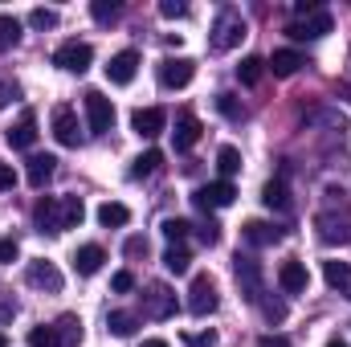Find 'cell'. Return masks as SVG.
<instances>
[{"label": "cell", "mask_w": 351, "mask_h": 347, "mask_svg": "<svg viewBox=\"0 0 351 347\" xmlns=\"http://www.w3.org/2000/svg\"><path fill=\"white\" fill-rule=\"evenodd\" d=\"M188 347H217V331H196V335H184Z\"/></svg>", "instance_id": "43"}, {"label": "cell", "mask_w": 351, "mask_h": 347, "mask_svg": "<svg viewBox=\"0 0 351 347\" xmlns=\"http://www.w3.org/2000/svg\"><path fill=\"white\" fill-rule=\"evenodd\" d=\"M86 119L94 135H106L114 127V102L102 94V90H86Z\"/></svg>", "instance_id": "7"}, {"label": "cell", "mask_w": 351, "mask_h": 347, "mask_svg": "<svg viewBox=\"0 0 351 347\" xmlns=\"http://www.w3.org/2000/svg\"><path fill=\"white\" fill-rule=\"evenodd\" d=\"M90 62H94V49H90L86 41H66V45L53 53V66L66 70V74H86Z\"/></svg>", "instance_id": "6"}, {"label": "cell", "mask_w": 351, "mask_h": 347, "mask_svg": "<svg viewBox=\"0 0 351 347\" xmlns=\"http://www.w3.org/2000/svg\"><path fill=\"white\" fill-rule=\"evenodd\" d=\"M143 315H147V319H172L176 315V294L164 282H152V286L143 290Z\"/></svg>", "instance_id": "9"}, {"label": "cell", "mask_w": 351, "mask_h": 347, "mask_svg": "<svg viewBox=\"0 0 351 347\" xmlns=\"http://www.w3.org/2000/svg\"><path fill=\"white\" fill-rule=\"evenodd\" d=\"M335 29V16L327 12V8H319V12H311V16H294L290 25H286V33L294 37V41H319V37H327Z\"/></svg>", "instance_id": "3"}, {"label": "cell", "mask_w": 351, "mask_h": 347, "mask_svg": "<svg viewBox=\"0 0 351 347\" xmlns=\"http://www.w3.org/2000/svg\"><path fill=\"white\" fill-rule=\"evenodd\" d=\"M217 307H221L217 282H213L208 274H196V278H192V290H188V311H192L196 319H204V315H213Z\"/></svg>", "instance_id": "4"}, {"label": "cell", "mask_w": 351, "mask_h": 347, "mask_svg": "<svg viewBox=\"0 0 351 347\" xmlns=\"http://www.w3.org/2000/svg\"><path fill=\"white\" fill-rule=\"evenodd\" d=\"M160 164H164V152H156V147H152V152H143V156L131 164V176H135V180H139V176H152Z\"/></svg>", "instance_id": "34"}, {"label": "cell", "mask_w": 351, "mask_h": 347, "mask_svg": "<svg viewBox=\"0 0 351 347\" xmlns=\"http://www.w3.org/2000/svg\"><path fill=\"white\" fill-rule=\"evenodd\" d=\"M29 347H62V339H58V327H33L29 331Z\"/></svg>", "instance_id": "36"}, {"label": "cell", "mask_w": 351, "mask_h": 347, "mask_svg": "<svg viewBox=\"0 0 351 347\" xmlns=\"http://www.w3.org/2000/svg\"><path fill=\"white\" fill-rule=\"evenodd\" d=\"M278 286L286 290V294H306V286H311V274H306V265L298 258L282 261L278 265Z\"/></svg>", "instance_id": "15"}, {"label": "cell", "mask_w": 351, "mask_h": 347, "mask_svg": "<svg viewBox=\"0 0 351 347\" xmlns=\"http://www.w3.org/2000/svg\"><path fill=\"white\" fill-rule=\"evenodd\" d=\"M0 347H8V339H4V335H0Z\"/></svg>", "instance_id": "52"}, {"label": "cell", "mask_w": 351, "mask_h": 347, "mask_svg": "<svg viewBox=\"0 0 351 347\" xmlns=\"http://www.w3.org/2000/svg\"><path fill=\"white\" fill-rule=\"evenodd\" d=\"M196 78V62L192 58H164L160 62V86L164 90H184Z\"/></svg>", "instance_id": "8"}, {"label": "cell", "mask_w": 351, "mask_h": 347, "mask_svg": "<svg viewBox=\"0 0 351 347\" xmlns=\"http://www.w3.org/2000/svg\"><path fill=\"white\" fill-rule=\"evenodd\" d=\"M53 139H58L62 147H78V143H82L78 115H74L70 106H58V110H53Z\"/></svg>", "instance_id": "14"}, {"label": "cell", "mask_w": 351, "mask_h": 347, "mask_svg": "<svg viewBox=\"0 0 351 347\" xmlns=\"http://www.w3.org/2000/svg\"><path fill=\"white\" fill-rule=\"evenodd\" d=\"M217 172L225 176V180L237 176L241 172V152H237V147H221V152H217Z\"/></svg>", "instance_id": "32"}, {"label": "cell", "mask_w": 351, "mask_h": 347, "mask_svg": "<svg viewBox=\"0 0 351 347\" xmlns=\"http://www.w3.org/2000/svg\"><path fill=\"white\" fill-rule=\"evenodd\" d=\"M160 12H164L168 21H176V16H188V4H180V0H164V4H160Z\"/></svg>", "instance_id": "46"}, {"label": "cell", "mask_w": 351, "mask_h": 347, "mask_svg": "<svg viewBox=\"0 0 351 347\" xmlns=\"http://www.w3.org/2000/svg\"><path fill=\"white\" fill-rule=\"evenodd\" d=\"M233 274H237L241 298H245V302H262V298H265V274H262V261L250 258V254H237V258H233Z\"/></svg>", "instance_id": "2"}, {"label": "cell", "mask_w": 351, "mask_h": 347, "mask_svg": "<svg viewBox=\"0 0 351 347\" xmlns=\"http://www.w3.org/2000/svg\"><path fill=\"white\" fill-rule=\"evenodd\" d=\"M327 347H348V344H343V339H339V335H335V339H327Z\"/></svg>", "instance_id": "51"}, {"label": "cell", "mask_w": 351, "mask_h": 347, "mask_svg": "<svg viewBox=\"0 0 351 347\" xmlns=\"http://www.w3.org/2000/svg\"><path fill=\"white\" fill-rule=\"evenodd\" d=\"M16 258H21V246H16V237H0V261H4V265H12Z\"/></svg>", "instance_id": "40"}, {"label": "cell", "mask_w": 351, "mask_h": 347, "mask_svg": "<svg viewBox=\"0 0 351 347\" xmlns=\"http://www.w3.org/2000/svg\"><path fill=\"white\" fill-rule=\"evenodd\" d=\"M25 278H29V286H37V290H49V294H58V290H62V270H58L53 261H45V258L29 261Z\"/></svg>", "instance_id": "13"}, {"label": "cell", "mask_w": 351, "mask_h": 347, "mask_svg": "<svg viewBox=\"0 0 351 347\" xmlns=\"http://www.w3.org/2000/svg\"><path fill=\"white\" fill-rule=\"evenodd\" d=\"M110 286H114V294H127V290H135V274H131V270H119V274L110 278Z\"/></svg>", "instance_id": "41"}, {"label": "cell", "mask_w": 351, "mask_h": 347, "mask_svg": "<svg viewBox=\"0 0 351 347\" xmlns=\"http://www.w3.org/2000/svg\"><path fill=\"white\" fill-rule=\"evenodd\" d=\"M262 204L265 208H278V213H286L290 208V192H286V180L278 176V180H269L262 188Z\"/></svg>", "instance_id": "24"}, {"label": "cell", "mask_w": 351, "mask_h": 347, "mask_svg": "<svg viewBox=\"0 0 351 347\" xmlns=\"http://www.w3.org/2000/svg\"><path fill=\"white\" fill-rule=\"evenodd\" d=\"M200 119L196 115H180L176 119V131H172V143H176V152H188V147H196V139H200Z\"/></svg>", "instance_id": "19"}, {"label": "cell", "mask_w": 351, "mask_h": 347, "mask_svg": "<svg viewBox=\"0 0 351 347\" xmlns=\"http://www.w3.org/2000/svg\"><path fill=\"white\" fill-rule=\"evenodd\" d=\"M33 225H37V233H66L62 229V200L58 196H41L33 204Z\"/></svg>", "instance_id": "10"}, {"label": "cell", "mask_w": 351, "mask_h": 347, "mask_svg": "<svg viewBox=\"0 0 351 347\" xmlns=\"http://www.w3.org/2000/svg\"><path fill=\"white\" fill-rule=\"evenodd\" d=\"M135 70H139V53H135V49H123V53L110 58L106 78H110L114 86H127V82H135Z\"/></svg>", "instance_id": "16"}, {"label": "cell", "mask_w": 351, "mask_h": 347, "mask_svg": "<svg viewBox=\"0 0 351 347\" xmlns=\"http://www.w3.org/2000/svg\"><path fill=\"white\" fill-rule=\"evenodd\" d=\"M4 139H8L16 152H29V147L37 143V115H33V110H25V115H21V123H12V127L4 131Z\"/></svg>", "instance_id": "17"}, {"label": "cell", "mask_w": 351, "mask_h": 347, "mask_svg": "<svg viewBox=\"0 0 351 347\" xmlns=\"http://www.w3.org/2000/svg\"><path fill=\"white\" fill-rule=\"evenodd\" d=\"M12 98H21V86H16L12 78H4V82H0V110H4Z\"/></svg>", "instance_id": "44"}, {"label": "cell", "mask_w": 351, "mask_h": 347, "mask_svg": "<svg viewBox=\"0 0 351 347\" xmlns=\"http://www.w3.org/2000/svg\"><path fill=\"white\" fill-rule=\"evenodd\" d=\"M200 241H204V246H217V241H221V225H217V221H204V225H200Z\"/></svg>", "instance_id": "45"}, {"label": "cell", "mask_w": 351, "mask_h": 347, "mask_svg": "<svg viewBox=\"0 0 351 347\" xmlns=\"http://www.w3.org/2000/svg\"><path fill=\"white\" fill-rule=\"evenodd\" d=\"M16 184V172H12V164H0V192H8Z\"/></svg>", "instance_id": "47"}, {"label": "cell", "mask_w": 351, "mask_h": 347, "mask_svg": "<svg viewBox=\"0 0 351 347\" xmlns=\"http://www.w3.org/2000/svg\"><path fill=\"white\" fill-rule=\"evenodd\" d=\"M233 200H237V188H233L229 180H213V184H204V188H196V192H192V204H196L200 213L229 208Z\"/></svg>", "instance_id": "5"}, {"label": "cell", "mask_w": 351, "mask_h": 347, "mask_svg": "<svg viewBox=\"0 0 351 347\" xmlns=\"http://www.w3.org/2000/svg\"><path fill=\"white\" fill-rule=\"evenodd\" d=\"M164 127H168V115H164L160 106H139V110L131 115V131H135L139 139H156Z\"/></svg>", "instance_id": "12"}, {"label": "cell", "mask_w": 351, "mask_h": 347, "mask_svg": "<svg viewBox=\"0 0 351 347\" xmlns=\"http://www.w3.org/2000/svg\"><path fill=\"white\" fill-rule=\"evenodd\" d=\"M188 265H192V254H188L184 246H168V254H164V270H168V274H188Z\"/></svg>", "instance_id": "31"}, {"label": "cell", "mask_w": 351, "mask_h": 347, "mask_svg": "<svg viewBox=\"0 0 351 347\" xmlns=\"http://www.w3.org/2000/svg\"><path fill=\"white\" fill-rule=\"evenodd\" d=\"M323 278H327V286L335 294L351 298V265L348 261H323Z\"/></svg>", "instance_id": "21"}, {"label": "cell", "mask_w": 351, "mask_h": 347, "mask_svg": "<svg viewBox=\"0 0 351 347\" xmlns=\"http://www.w3.org/2000/svg\"><path fill=\"white\" fill-rule=\"evenodd\" d=\"M102 261H106L102 246H78V254H74V270H78L82 278H90V274L102 270Z\"/></svg>", "instance_id": "23"}, {"label": "cell", "mask_w": 351, "mask_h": 347, "mask_svg": "<svg viewBox=\"0 0 351 347\" xmlns=\"http://www.w3.org/2000/svg\"><path fill=\"white\" fill-rule=\"evenodd\" d=\"M58 339H62V347H78L82 344V319L78 315H62L58 319Z\"/></svg>", "instance_id": "26"}, {"label": "cell", "mask_w": 351, "mask_h": 347, "mask_svg": "<svg viewBox=\"0 0 351 347\" xmlns=\"http://www.w3.org/2000/svg\"><path fill=\"white\" fill-rule=\"evenodd\" d=\"M265 78V62L262 58H241V66H237V82L241 86H258Z\"/></svg>", "instance_id": "28"}, {"label": "cell", "mask_w": 351, "mask_h": 347, "mask_svg": "<svg viewBox=\"0 0 351 347\" xmlns=\"http://www.w3.org/2000/svg\"><path fill=\"white\" fill-rule=\"evenodd\" d=\"M127 221H131V208L119 204V200H106V204L98 208V225H106V229H123Z\"/></svg>", "instance_id": "25"}, {"label": "cell", "mask_w": 351, "mask_h": 347, "mask_svg": "<svg viewBox=\"0 0 351 347\" xmlns=\"http://www.w3.org/2000/svg\"><path fill=\"white\" fill-rule=\"evenodd\" d=\"M16 315V302L12 298H0V319H12Z\"/></svg>", "instance_id": "49"}, {"label": "cell", "mask_w": 351, "mask_h": 347, "mask_svg": "<svg viewBox=\"0 0 351 347\" xmlns=\"http://www.w3.org/2000/svg\"><path fill=\"white\" fill-rule=\"evenodd\" d=\"M245 16L237 12V8H221L217 12V21H213V49H237L241 41H245Z\"/></svg>", "instance_id": "1"}, {"label": "cell", "mask_w": 351, "mask_h": 347, "mask_svg": "<svg viewBox=\"0 0 351 347\" xmlns=\"http://www.w3.org/2000/svg\"><path fill=\"white\" fill-rule=\"evenodd\" d=\"M86 217V204L78 196H62V229H78Z\"/></svg>", "instance_id": "29"}, {"label": "cell", "mask_w": 351, "mask_h": 347, "mask_svg": "<svg viewBox=\"0 0 351 347\" xmlns=\"http://www.w3.org/2000/svg\"><path fill=\"white\" fill-rule=\"evenodd\" d=\"M106 327H110L119 339H127V335H135L139 315H131V311H110V315H106Z\"/></svg>", "instance_id": "27"}, {"label": "cell", "mask_w": 351, "mask_h": 347, "mask_svg": "<svg viewBox=\"0 0 351 347\" xmlns=\"http://www.w3.org/2000/svg\"><path fill=\"white\" fill-rule=\"evenodd\" d=\"M58 172V160L53 156H29V168H25V180L33 184V188H45L49 184V176Z\"/></svg>", "instance_id": "22"}, {"label": "cell", "mask_w": 351, "mask_h": 347, "mask_svg": "<svg viewBox=\"0 0 351 347\" xmlns=\"http://www.w3.org/2000/svg\"><path fill=\"white\" fill-rule=\"evenodd\" d=\"M16 41H21V21L8 16V12H0V49H12Z\"/></svg>", "instance_id": "33"}, {"label": "cell", "mask_w": 351, "mask_h": 347, "mask_svg": "<svg viewBox=\"0 0 351 347\" xmlns=\"http://www.w3.org/2000/svg\"><path fill=\"white\" fill-rule=\"evenodd\" d=\"M139 347H168V344H164V339H143Z\"/></svg>", "instance_id": "50"}, {"label": "cell", "mask_w": 351, "mask_h": 347, "mask_svg": "<svg viewBox=\"0 0 351 347\" xmlns=\"http://www.w3.org/2000/svg\"><path fill=\"white\" fill-rule=\"evenodd\" d=\"M29 25L33 29H58V12L53 8H33L29 12Z\"/></svg>", "instance_id": "38"}, {"label": "cell", "mask_w": 351, "mask_h": 347, "mask_svg": "<svg viewBox=\"0 0 351 347\" xmlns=\"http://www.w3.org/2000/svg\"><path fill=\"white\" fill-rule=\"evenodd\" d=\"M319 237L331 246V241H339V246H348L351 241V213H319Z\"/></svg>", "instance_id": "11"}, {"label": "cell", "mask_w": 351, "mask_h": 347, "mask_svg": "<svg viewBox=\"0 0 351 347\" xmlns=\"http://www.w3.org/2000/svg\"><path fill=\"white\" fill-rule=\"evenodd\" d=\"M217 110H221L225 119H233V123L245 119V106H241V98H237L233 90H221V94H217Z\"/></svg>", "instance_id": "30"}, {"label": "cell", "mask_w": 351, "mask_h": 347, "mask_svg": "<svg viewBox=\"0 0 351 347\" xmlns=\"http://www.w3.org/2000/svg\"><path fill=\"white\" fill-rule=\"evenodd\" d=\"M90 16H94L98 25H110V21L119 16V4H110V0H94V4H90Z\"/></svg>", "instance_id": "37"}, {"label": "cell", "mask_w": 351, "mask_h": 347, "mask_svg": "<svg viewBox=\"0 0 351 347\" xmlns=\"http://www.w3.org/2000/svg\"><path fill=\"white\" fill-rule=\"evenodd\" d=\"M258 307H262V315L269 323H282V319H286V302H282V298H262Z\"/></svg>", "instance_id": "39"}, {"label": "cell", "mask_w": 351, "mask_h": 347, "mask_svg": "<svg viewBox=\"0 0 351 347\" xmlns=\"http://www.w3.org/2000/svg\"><path fill=\"white\" fill-rule=\"evenodd\" d=\"M123 254H127L131 261H135V258H147V237H127Z\"/></svg>", "instance_id": "42"}, {"label": "cell", "mask_w": 351, "mask_h": 347, "mask_svg": "<svg viewBox=\"0 0 351 347\" xmlns=\"http://www.w3.org/2000/svg\"><path fill=\"white\" fill-rule=\"evenodd\" d=\"M306 66V58L298 53V49H278L269 62H265V70H274V78H290V74H298Z\"/></svg>", "instance_id": "20"}, {"label": "cell", "mask_w": 351, "mask_h": 347, "mask_svg": "<svg viewBox=\"0 0 351 347\" xmlns=\"http://www.w3.org/2000/svg\"><path fill=\"white\" fill-rule=\"evenodd\" d=\"M160 229H164V237H168V241H172V246H180V241H184V237H188V233H192V225H188V221H184V217H168V221H164V225H160Z\"/></svg>", "instance_id": "35"}, {"label": "cell", "mask_w": 351, "mask_h": 347, "mask_svg": "<svg viewBox=\"0 0 351 347\" xmlns=\"http://www.w3.org/2000/svg\"><path fill=\"white\" fill-rule=\"evenodd\" d=\"M258 347H290V344H286V335H262Z\"/></svg>", "instance_id": "48"}, {"label": "cell", "mask_w": 351, "mask_h": 347, "mask_svg": "<svg viewBox=\"0 0 351 347\" xmlns=\"http://www.w3.org/2000/svg\"><path fill=\"white\" fill-rule=\"evenodd\" d=\"M241 241L254 246V250H262V246H278V241H282V229L269 225V221H245V225H241Z\"/></svg>", "instance_id": "18"}]
</instances>
